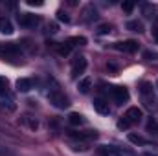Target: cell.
Listing matches in <instances>:
<instances>
[{
  "label": "cell",
  "mask_w": 158,
  "mask_h": 156,
  "mask_svg": "<svg viewBox=\"0 0 158 156\" xmlns=\"http://www.w3.org/2000/svg\"><path fill=\"white\" fill-rule=\"evenodd\" d=\"M39 22V18L35 15H30V13H24V15H19V24L24 26V28H31Z\"/></svg>",
  "instance_id": "ba28073f"
},
{
  "label": "cell",
  "mask_w": 158,
  "mask_h": 156,
  "mask_svg": "<svg viewBox=\"0 0 158 156\" xmlns=\"http://www.w3.org/2000/svg\"><path fill=\"white\" fill-rule=\"evenodd\" d=\"M48 99H50V103H52L53 107H57V109H66V107L70 105L68 97H66V96H64L59 88L50 90V92H48Z\"/></svg>",
  "instance_id": "3957f363"
},
{
  "label": "cell",
  "mask_w": 158,
  "mask_h": 156,
  "mask_svg": "<svg viewBox=\"0 0 158 156\" xmlns=\"http://www.w3.org/2000/svg\"><path fill=\"white\" fill-rule=\"evenodd\" d=\"M85 70H86V59H85L83 55H79V57H76V61H74V64H72V76L77 77L79 74H83Z\"/></svg>",
  "instance_id": "5b68a950"
},
{
  "label": "cell",
  "mask_w": 158,
  "mask_h": 156,
  "mask_svg": "<svg viewBox=\"0 0 158 156\" xmlns=\"http://www.w3.org/2000/svg\"><path fill=\"white\" fill-rule=\"evenodd\" d=\"M94 109H96V110H98L99 114H103V116L110 112V107H109V103H107V101H105L103 97H98V99L94 101Z\"/></svg>",
  "instance_id": "9c48e42d"
},
{
  "label": "cell",
  "mask_w": 158,
  "mask_h": 156,
  "mask_svg": "<svg viewBox=\"0 0 158 156\" xmlns=\"http://www.w3.org/2000/svg\"><path fill=\"white\" fill-rule=\"evenodd\" d=\"M143 156H158V154H151V153H147V154H143Z\"/></svg>",
  "instance_id": "83f0119b"
},
{
  "label": "cell",
  "mask_w": 158,
  "mask_h": 156,
  "mask_svg": "<svg viewBox=\"0 0 158 156\" xmlns=\"http://www.w3.org/2000/svg\"><path fill=\"white\" fill-rule=\"evenodd\" d=\"M116 48L119 51H125V53H134V51H138V42L136 40H125V42H118Z\"/></svg>",
  "instance_id": "52a82bcc"
},
{
  "label": "cell",
  "mask_w": 158,
  "mask_h": 156,
  "mask_svg": "<svg viewBox=\"0 0 158 156\" xmlns=\"http://www.w3.org/2000/svg\"><path fill=\"white\" fill-rule=\"evenodd\" d=\"M142 117H143V112H142V109H138V107H131V109L125 112V119H129L131 125H132V123H138Z\"/></svg>",
  "instance_id": "8992f818"
},
{
  "label": "cell",
  "mask_w": 158,
  "mask_h": 156,
  "mask_svg": "<svg viewBox=\"0 0 158 156\" xmlns=\"http://www.w3.org/2000/svg\"><path fill=\"white\" fill-rule=\"evenodd\" d=\"M72 147H74L76 151H85V149H86V147H85L83 143H72Z\"/></svg>",
  "instance_id": "484cf974"
},
{
  "label": "cell",
  "mask_w": 158,
  "mask_h": 156,
  "mask_svg": "<svg viewBox=\"0 0 158 156\" xmlns=\"http://www.w3.org/2000/svg\"><path fill=\"white\" fill-rule=\"evenodd\" d=\"M70 50H72V48H70L68 44H64V46H61V48H59V53H61V55H68V53H70Z\"/></svg>",
  "instance_id": "d4e9b609"
},
{
  "label": "cell",
  "mask_w": 158,
  "mask_h": 156,
  "mask_svg": "<svg viewBox=\"0 0 158 156\" xmlns=\"http://www.w3.org/2000/svg\"><path fill=\"white\" fill-rule=\"evenodd\" d=\"M140 92H142V97H143L145 107L151 109V110H158V99H156V96H155V92H153V86L149 83H142Z\"/></svg>",
  "instance_id": "6da1fadb"
},
{
  "label": "cell",
  "mask_w": 158,
  "mask_h": 156,
  "mask_svg": "<svg viewBox=\"0 0 158 156\" xmlns=\"http://www.w3.org/2000/svg\"><path fill=\"white\" fill-rule=\"evenodd\" d=\"M66 44H68L70 48H74V46H77V44L79 46H83V44H86V39H85V37H74V39L68 40Z\"/></svg>",
  "instance_id": "ac0fdd59"
},
{
  "label": "cell",
  "mask_w": 158,
  "mask_h": 156,
  "mask_svg": "<svg viewBox=\"0 0 158 156\" xmlns=\"http://www.w3.org/2000/svg\"><path fill=\"white\" fill-rule=\"evenodd\" d=\"M112 97H114V101H116L118 105H123V103H127V99H129V92H127V88H123V86H114V88H112Z\"/></svg>",
  "instance_id": "277c9868"
},
{
  "label": "cell",
  "mask_w": 158,
  "mask_h": 156,
  "mask_svg": "<svg viewBox=\"0 0 158 156\" xmlns=\"http://www.w3.org/2000/svg\"><path fill=\"white\" fill-rule=\"evenodd\" d=\"M4 94H7V79L0 77V96H4Z\"/></svg>",
  "instance_id": "d6986e66"
},
{
  "label": "cell",
  "mask_w": 158,
  "mask_h": 156,
  "mask_svg": "<svg viewBox=\"0 0 158 156\" xmlns=\"http://www.w3.org/2000/svg\"><path fill=\"white\" fill-rule=\"evenodd\" d=\"M57 18H59L61 22H70V17H68L64 11H59V13H57Z\"/></svg>",
  "instance_id": "cb8c5ba5"
},
{
  "label": "cell",
  "mask_w": 158,
  "mask_h": 156,
  "mask_svg": "<svg viewBox=\"0 0 158 156\" xmlns=\"http://www.w3.org/2000/svg\"><path fill=\"white\" fill-rule=\"evenodd\" d=\"M121 7H123V11L131 13V11L134 9V4H132V2H123V4H121Z\"/></svg>",
  "instance_id": "603a6c76"
},
{
  "label": "cell",
  "mask_w": 158,
  "mask_h": 156,
  "mask_svg": "<svg viewBox=\"0 0 158 156\" xmlns=\"http://www.w3.org/2000/svg\"><path fill=\"white\" fill-rule=\"evenodd\" d=\"M83 15H86V17H85V20H92V18H96V17H98V11H96V7H94V6H86V7H85V11H83Z\"/></svg>",
  "instance_id": "2e32d148"
},
{
  "label": "cell",
  "mask_w": 158,
  "mask_h": 156,
  "mask_svg": "<svg viewBox=\"0 0 158 156\" xmlns=\"http://www.w3.org/2000/svg\"><path fill=\"white\" fill-rule=\"evenodd\" d=\"M143 57H145V59H149V61H156V59H158V53H156V51L147 50V51L143 53Z\"/></svg>",
  "instance_id": "44dd1931"
},
{
  "label": "cell",
  "mask_w": 158,
  "mask_h": 156,
  "mask_svg": "<svg viewBox=\"0 0 158 156\" xmlns=\"http://www.w3.org/2000/svg\"><path fill=\"white\" fill-rule=\"evenodd\" d=\"M156 134H158V129H156Z\"/></svg>",
  "instance_id": "4dcf8cb0"
},
{
  "label": "cell",
  "mask_w": 158,
  "mask_h": 156,
  "mask_svg": "<svg viewBox=\"0 0 158 156\" xmlns=\"http://www.w3.org/2000/svg\"><path fill=\"white\" fill-rule=\"evenodd\" d=\"M98 153L101 156H134V153L131 149L118 147V145H101L98 149Z\"/></svg>",
  "instance_id": "7a4b0ae2"
},
{
  "label": "cell",
  "mask_w": 158,
  "mask_h": 156,
  "mask_svg": "<svg viewBox=\"0 0 158 156\" xmlns=\"http://www.w3.org/2000/svg\"><path fill=\"white\" fill-rule=\"evenodd\" d=\"M70 136L76 138V140H96L98 138V134L92 132V130H88V132H70Z\"/></svg>",
  "instance_id": "7c38bea8"
},
{
  "label": "cell",
  "mask_w": 158,
  "mask_h": 156,
  "mask_svg": "<svg viewBox=\"0 0 158 156\" xmlns=\"http://www.w3.org/2000/svg\"><path fill=\"white\" fill-rule=\"evenodd\" d=\"M0 31H2V33H6V35H11V33H13V24H11V20H9V18L0 17Z\"/></svg>",
  "instance_id": "30bf717a"
},
{
  "label": "cell",
  "mask_w": 158,
  "mask_h": 156,
  "mask_svg": "<svg viewBox=\"0 0 158 156\" xmlns=\"http://www.w3.org/2000/svg\"><path fill=\"white\" fill-rule=\"evenodd\" d=\"M0 53H2V44H0Z\"/></svg>",
  "instance_id": "f1b7e54d"
},
{
  "label": "cell",
  "mask_w": 158,
  "mask_h": 156,
  "mask_svg": "<svg viewBox=\"0 0 158 156\" xmlns=\"http://www.w3.org/2000/svg\"><path fill=\"white\" fill-rule=\"evenodd\" d=\"M98 33H99V35H107V33H110V26H109V24H101V26L98 28Z\"/></svg>",
  "instance_id": "ffe728a7"
},
{
  "label": "cell",
  "mask_w": 158,
  "mask_h": 156,
  "mask_svg": "<svg viewBox=\"0 0 158 156\" xmlns=\"http://www.w3.org/2000/svg\"><path fill=\"white\" fill-rule=\"evenodd\" d=\"M127 28H129L131 31H138V33L143 30V26H142L140 20H131V22H127Z\"/></svg>",
  "instance_id": "e0dca14e"
},
{
  "label": "cell",
  "mask_w": 158,
  "mask_h": 156,
  "mask_svg": "<svg viewBox=\"0 0 158 156\" xmlns=\"http://www.w3.org/2000/svg\"><path fill=\"white\" fill-rule=\"evenodd\" d=\"M68 121H70V125H74V127H77V125H83V116L79 114V112H72L70 116H68Z\"/></svg>",
  "instance_id": "9a60e30c"
},
{
  "label": "cell",
  "mask_w": 158,
  "mask_h": 156,
  "mask_svg": "<svg viewBox=\"0 0 158 156\" xmlns=\"http://www.w3.org/2000/svg\"><path fill=\"white\" fill-rule=\"evenodd\" d=\"M131 127V123H129V119H125V117H121L118 121V129H121V130H125V129H129Z\"/></svg>",
  "instance_id": "7402d4cb"
},
{
  "label": "cell",
  "mask_w": 158,
  "mask_h": 156,
  "mask_svg": "<svg viewBox=\"0 0 158 156\" xmlns=\"http://www.w3.org/2000/svg\"><path fill=\"white\" fill-rule=\"evenodd\" d=\"M156 88H158V81H156Z\"/></svg>",
  "instance_id": "f546056e"
},
{
  "label": "cell",
  "mask_w": 158,
  "mask_h": 156,
  "mask_svg": "<svg viewBox=\"0 0 158 156\" xmlns=\"http://www.w3.org/2000/svg\"><path fill=\"white\" fill-rule=\"evenodd\" d=\"M129 142L134 143V145H149V142H147L145 138L138 136V134H129Z\"/></svg>",
  "instance_id": "5bb4252c"
},
{
  "label": "cell",
  "mask_w": 158,
  "mask_h": 156,
  "mask_svg": "<svg viewBox=\"0 0 158 156\" xmlns=\"http://www.w3.org/2000/svg\"><path fill=\"white\" fill-rule=\"evenodd\" d=\"M90 86H92V79H90V77L81 79V81H79V84H77V88H79V92H81V94H86V92L90 90Z\"/></svg>",
  "instance_id": "4fadbf2b"
},
{
  "label": "cell",
  "mask_w": 158,
  "mask_h": 156,
  "mask_svg": "<svg viewBox=\"0 0 158 156\" xmlns=\"http://www.w3.org/2000/svg\"><path fill=\"white\" fill-rule=\"evenodd\" d=\"M153 37L158 40V28H153Z\"/></svg>",
  "instance_id": "4316f807"
},
{
  "label": "cell",
  "mask_w": 158,
  "mask_h": 156,
  "mask_svg": "<svg viewBox=\"0 0 158 156\" xmlns=\"http://www.w3.org/2000/svg\"><path fill=\"white\" fill-rule=\"evenodd\" d=\"M31 88H33V84H31V81H30V79L22 77V79H19V81H17V90H19V92H30Z\"/></svg>",
  "instance_id": "8fae6325"
}]
</instances>
